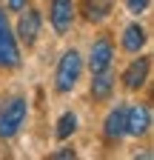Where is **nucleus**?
<instances>
[{"instance_id":"nucleus-8","label":"nucleus","mask_w":154,"mask_h":160,"mask_svg":"<svg viewBox=\"0 0 154 160\" xmlns=\"http://www.w3.org/2000/svg\"><path fill=\"white\" fill-rule=\"evenodd\" d=\"M148 69H151V60L148 57H137V60H131V66L123 72V86L128 92H137L146 86V80H148Z\"/></svg>"},{"instance_id":"nucleus-14","label":"nucleus","mask_w":154,"mask_h":160,"mask_svg":"<svg viewBox=\"0 0 154 160\" xmlns=\"http://www.w3.org/2000/svg\"><path fill=\"white\" fill-rule=\"evenodd\" d=\"M148 3H151V0H126V9H128L131 14H143V12L148 9Z\"/></svg>"},{"instance_id":"nucleus-3","label":"nucleus","mask_w":154,"mask_h":160,"mask_svg":"<svg viewBox=\"0 0 154 160\" xmlns=\"http://www.w3.org/2000/svg\"><path fill=\"white\" fill-rule=\"evenodd\" d=\"M20 66V46L9 26V20H0V69H17Z\"/></svg>"},{"instance_id":"nucleus-1","label":"nucleus","mask_w":154,"mask_h":160,"mask_svg":"<svg viewBox=\"0 0 154 160\" xmlns=\"http://www.w3.org/2000/svg\"><path fill=\"white\" fill-rule=\"evenodd\" d=\"M29 117V103L26 97H12L0 106V140H12L17 132L23 129Z\"/></svg>"},{"instance_id":"nucleus-6","label":"nucleus","mask_w":154,"mask_h":160,"mask_svg":"<svg viewBox=\"0 0 154 160\" xmlns=\"http://www.w3.org/2000/svg\"><path fill=\"white\" fill-rule=\"evenodd\" d=\"M111 60H114V46H111V40H108V37L94 40V43H91V52H89V69H91V74L111 69Z\"/></svg>"},{"instance_id":"nucleus-16","label":"nucleus","mask_w":154,"mask_h":160,"mask_svg":"<svg viewBox=\"0 0 154 160\" xmlns=\"http://www.w3.org/2000/svg\"><path fill=\"white\" fill-rule=\"evenodd\" d=\"M23 6H26V0H9V9L12 12H20Z\"/></svg>"},{"instance_id":"nucleus-11","label":"nucleus","mask_w":154,"mask_h":160,"mask_svg":"<svg viewBox=\"0 0 154 160\" xmlns=\"http://www.w3.org/2000/svg\"><path fill=\"white\" fill-rule=\"evenodd\" d=\"M143 46H146V29L137 26V23L126 26V32H123V49L131 52V54H137Z\"/></svg>"},{"instance_id":"nucleus-2","label":"nucleus","mask_w":154,"mask_h":160,"mask_svg":"<svg viewBox=\"0 0 154 160\" xmlns=\"http://www.w3.org/2000/svg\"><path fill=\"white\" fill-rule=\"evenodd\" d=\"M80 74H83V57H80V52H77V49L63 52L60 63H57V72H54V89L60 94H69L77 86Z\"/></svg>"},{"instance_id":"nucleus-9","label":"nucleus","mask_w":154,"mask_h":160,"mask_svg":"<svg viewBox=\"0 0 154 160\" xmlns=\"http://www.w3.org/2000/svg\"><path fill=\"white\" fill-rule=\"evenodd\" d=\"M123 134H126V106L117 103L103 120V137L108 140V143H117Z\"/></svg>"},{"instance_id":"nucleus-10","label":"nucleus","mask_w":154,"mask_h":160,"mask_svg":"<svg viewBox=\"0 0 154 160\" xmlns=\"http://www.w3.org/2000/svg\"><path fill=\"white\" fill-rule=\"evenodd\" d=\"M114 92V74L106 69V72H97L91 80V97L94 100H108Z\"/></svg>"},{"instance_id":"nucleus-4","label":"nucleus","mask_w":154,"mask_h":160,"mask_svg":"<svg viewBox=\"0 0 154 160\" xmlns=\"http://www.w3.org/2000/svg\"><path fill=\"white\" fill-rule=\"evenodd\" d=\"M148 129H151V109H148L146 103L126 106V134L143 137Z\"/></svg>"},{"instance_id":"nucleus-13","label":"nucleus","mask_w":154,"mask_h":160,"mask_svg":"<svg viewBox=\"0 0 154 160\" xmlns=\"http://www.w3.org/2000/svg\"><path fill=\"white\" fill-rule=\"evenodd\" d=\"M74 132H77V114H74V112L60 114V120H57V129H54V137H57V140H69Z\"/></svg>"},{"instance_id":"nucleus-12","label":"nucleus","mask_w":154,"mask_h":160,"mask_svg":"<svg viewBox=\"0 0 154 160\" xmlns=\"http://www.w3.org/2000/svg\"><path fill=\"white\" fill-rule=\"evenodd\" d=\"M83 12H86V20L103 23L111 14V0H83Z\"/></svg>"},{"instance_id":"nucleus-15","label":"nucleus","mask_w":154,"mask_h":160,"mask_svg":"<svg viewBox=\"0 0 154 160\" xmlns=\"http://www.w3.org/2000/svg\"><path fill=\"white\" fill-rule=\"evenodd\" d=\"M51 157L54 160H69V157H74V149H60V152H54Z\"/></svg>"},{"instance_id":"nucleus-5","label":"nucleus","mask_w":154,"mask_h":160,"mask_svg":"<svg viewBox=\"0 0 154 160\" xmlns=\"http://www.w3.org/2000/svg\"><path fill=\"white\" fill-rule=\"evenodd\" d=\"M37 34H40V12L37 9H20V20H17V37L26 49H31L37 43Z\"/></svg>"},{"instance_id":"nucleus-7","label":"nucleus","mask_w":154,"mask_h":160,"mask_svg":"<svg viewBox=\"0 0 154 160\" xmlns=\"http://www.w3.org/2000/svg\"><path fill=\"white\" fill-rule=\"evenodd\" d=\"M49 20H51L57 34H66L71 29V20H74V0H51Z\"/></svg>"}]
</instances>
